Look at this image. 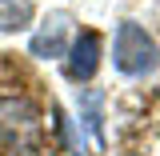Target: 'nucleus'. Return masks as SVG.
Instances as JSON below:
<instances>
[{
	"label": "nucleus",
	"mask_w": 160,
	"mask_h": 156,
	"mask_svg": "<svg viewBox=\"0 0 160 156\" xmlns=\"http://www.w3.org/2000/svg\"><path fill=\"white\" fill-rule=\"evenodd\" d=\"M4 156H48V148L40 140H28V144H16L12 152H4Z\"/></svg>",
	"instance_id": "obj_7"
},
{
	"label": "nucleus",
	"mask_w": 160,
	"mask_h": 156,
	"mask_svg": "<svg viewBox=\"0 0 160 156\" xmlns=\"http://www.w3.org/2000/svg\"><path fill=\"white\" fill-rule=\"evenodd\" d=\"M112 64L124 76H148V72H156V64H160V48L140 24L124 20L116 28V40H112Z\"/></svg>",
	"instance_id": "obj_1"
},
{
	"label": "nucleus",
	"mask_w": 160,
	"mask_h": 156,
	"mask_svg": "<svg viewBox=\"0 0 160 156\" xmlns=\"http://www.w3.org/2000/svg\"><path fill=\"white\" fill-rule=\"evenodd\" d=\"M96 68H100V32H80L72 40V48H68L64 72H68V80L84 84V80L96 76Z\"/></svg>",
	"instance_id": "obj_2"
},
{
	"label": "nucleus",
	"mask_w": 160,
	"mask_h": 156,
	"mask_svg": "<svg viewBox=\"0 0 160 156\" xmlns=\"http://www.w3.org/2000/svg\"><path fill=\"white\" fill-rule=\"evenodd\" d=\"M32 16V4H20V8H8L4 16H0V28L4 32H12V28H24V20Z\"/></svg>",
	"instance_id": "obj_5"
},
{
	"label": "nucleus",
	"mask_w": 160,
	"mask_h": 156,
	"mask_svg": "<svg viewBox=\"0 0 160 156\" xmlns=\"http://www.w3.org/2000/svg\"><path fill=\"white\" fill-rule=\"evenodd\" d=\"M84 100H88V128L96 140H104V132H100V92L92 88V92H84Z\"/></svg>",
	"instance_id": "obj_6"
},
{
	"label": "nucleus",
	"mask_w": 160,
	"mask_h": 156,
	"mask_svg": "<svg viewBox=\"0 0 160 156\" xmlns=\"http://www.w3.org/2000/svg\"><path fill=\"white\" fill-rule=\"evenodd\" d=\"M36 104L24 96H0V128H16V132H28L36 124Z\"/></svg>",
	"instance_id": "obj_4"
},
{
	"label": "nucleus",
	"mask_w": 160,
	"mask_h": 156,
	"mask_svg": "<svg viewBox=\"0 0 160 156\" xmlns=\"http://www.w3.org/2000/svg\"><path fill=\"white\" fill-rule=\"evenodd\" d=\"M28 52L40 56V60L64 56V52H68V16H64V12H52V16L44 20V28L28 40Z\"/></svg>",
	"instance_id": "obj_3"
}]
</instances>
